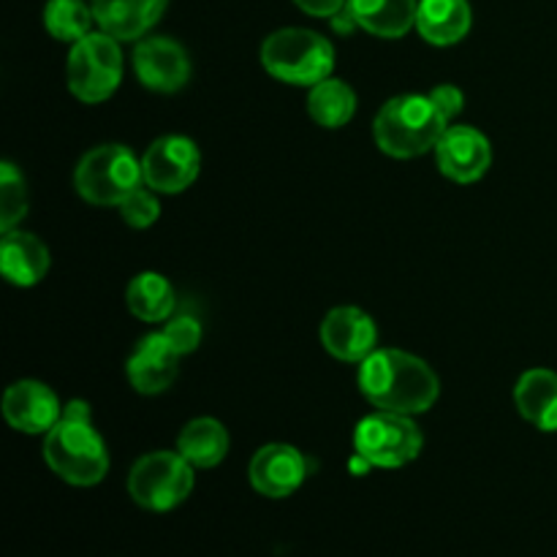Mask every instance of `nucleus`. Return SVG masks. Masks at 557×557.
<instances>
[{"label":"nucleus","instance_id":"1","mask_svg":"<svg viewBox=\"0 0 557 557\" xmlns=\"http://www.w3.org/2000/svg\"><path fill=\"white\" fill-rule=\"evenodd\" d=\"M359 389L379 411L424 413L438 400V375L424 359L400 348H375L359 368Z\"/></svg>","mask_w":557,"mask_h":557},{"label":"nucleus","instance_id":"2","mask_svg":"<svg viewBox=\"0 0 557 557\" xmlns=\"http://www.w3.org/2000/svg\"><path fill=\"white\" fill-rule=\"evenodd\" d=\"M449 120L438 112L430 96H397L375 114L373 136L381 152L392 158H417L435 150Z\"/></svg>","mask_w":557,"mask_h":557},{"label":"nucleus","instance_id":"3","mask_svg":"<svg viewBox=\"0 0 557 557\" xmlns=\"http://www.w3.org/2000/svg\"><path fill=\"white\" fill-rule=\"evenodd\" d=\"M261 65L286 85L313 87L332 76L335 47L315 30L283 27L261 44Z\"/></svg>","mask_w":557,"mask_h":557},{"label":"nucleus","instance_id":"4","mask_svg":"<svg viewBox=\"0 0 557 557\" xmlns=\"http://www.w3.org/2000/svg\"><path fill=\"white\" fill-rule=\"evenodd\" d=\"M44 460L63 482L74 487H92L109 471V451L90 419L65 417L54 424L44 441Z\"/></svg>","mask_w":557,"mask_h":557},{"label":"nucleus","instance_id":"5","mask_svg":"<svg viewBox=\"0 0 557 557\" xmlns=\"http://www.w3.org/2000/svg\"><path fill=\"white\" fill-rule=\"evenodd\" d=\"M145 183L141 161L123 145H101L76 163L74 185L79 196L98 207H120Z\"/></svg>","mask_w":557,"mask_h":557},{"label":"nucleus","instance_id":"6","mask_svg":"<svg viewBox=\"0 0 557 557\" xmlns=\"http://www.w3.org/2000/svg\"><path fill=\"white\" fill-rule=\"evenodd\" d=\"M69 87L79 101L101 103L112 96L123 82V52L120 41L103 30L87 33L85 38L71 47L69 65Z\"/></svg>","mask_w":557,"mask_h":557},{"label":"nucleus","instance_id":"7","mask_svg":"<svg viewBox=\"0 0 557 557\" xmlns=\"http://www.w3.org/2000/svg\"><path fill=\"white\" fill-rule=\"evenodd\" d=\"M194 466L180 451H152L128 473V495L147 511H172L194 490Z\"/></svg>","mask_w":557,"mask_h":557},{"label":"nucleus","instance_id":"8","mask_svg":"<svg viewBox=\"0 0 557 557\" xmlns=\"http://www.w3.org/2000/svg\"><path fill=\"white\" fill-rule=\"evenodd\" d=\"M422 430L406 413L379 411L364 417L354 433V449L373 468H403L422 451Z\"/></svg>","mask_w":557,"mask_h":557},{"label":"nucleus","instance_id":"9","mask_svg":"<svg viewBox=\"0 0 557 557\" xmlns=\"http://www.w3.org/2000/svg\"><path fill=\"white\" fill-rule=\"evenodd\" d=\"M199 147L188 136H161L141 158L145 185L158 194H180L199 177Z\"/></svg>","mask_w":557,"mask_h":557},{"label":"nucleus","instance_id":"10","mask_svg":"<svg viewBox=\"0 0 557 557\" xmlns=\"http://www.w3.org/2000/svg\"><path fill=\"white\" fill-rule=\"evenodd\" d=\"M134 71L150 90L174 92L190 79V58L183 44L169 36L139 38L134 49Z\"/></svg>","mask_w":557,"mask_h":557},{"label":"nucleus","instance_id":"11","mask_svg":"<svg viewBox=\"0 0 557 557\" xmlns=\"http://www.w3.org/2000/svg\"><path fill=\"white\" fill-rule=\"evenodd\" d=\"M375 343H379L375 321L351 305L330 310L321 321V346L341 362L362 364L375 351Z\"/></svg>","mask_w":557,"mask_h":557},{"label":"nucleus","instance_id":"12","mask_svg":"<svg viewBox=\"0 0 557 557\" xmlns=\"http://www.w3.org/2000/svg\"><path fill=\"white\" fill-rule=\"evenodd\" d=\"M435 158L446 177L468 185L487 174L490 163H493V147L482 131L468 128V125H449L444 139L435 147Z\"/></svg>","mask_w":557,"mask_h":557},{"label":"nucleus","instance_id":"13","mask_svg":"<svg viewBox=\"0 0 557 557\" xmlns=\"http://www.w3.org/2000/svg\"><path fill=\"white\" fill-rule=\"evenodd\" d=\"M3 417L20 433L41 435L63 419V408L58 395L41 381H16L3 395Z\"/></svg>","mask_w":557,"mask_h":557},{"label":"nucleus","instance_id":"14","mask_svg":"<svg viewBox=\"0 0 557 557\" xmlns=\"http://www.w3.org/2000/svg\"><path fill=\"white\" fill-rule=\"evenodd\" d=\"M250 484L264 498H288L308 476L305 457L288 444H267L250 460Z\"/></svg>","mask_w":557,"mask_h":557},{"label":"nucleus","instance_id":"15","mask_svg":"<svg viewBox=\"0 0 557 557\" xmlns=\"http://www.w3.org/2000/svg\"><path fill=\"white\" fill-rule=\"evenodd\" d=\"M177 359L180 354L169 346L163 332H152L136 346V351L128 357V364H125L131 386L139 395H161L177 379Z\"/></svg>","mask_w":557,"mask_h":557},{"label":"nucleus","instance_id":"16","mask_svg":"<svg viewBox=\"0 0 557 557\" xmlns=\"http://www.w3.org/2000/svg\"><path fill=\"white\" fill-rule=\"evenodd\" d=\"M96 25L117 41H139L163 16L169 0H90Z\"/></svg>","mask_w":557,"mask_h":557},{"label":"nucleus","instance_id":"17","mask_svg":"<svg viewBox=\"0 0 557 557\" xmlns=\"http://www.w3.org/2000/svg\"><path fill=\"white\" fill-rule=\"evenodd\" d=\"M0 270L14 286H36L49 272V250L38 237L27 232H3L0 243Z\"/></svg>","mask_w":557,"mask_h":557},{"label":"nucleus","instance_id":"18","mask_svg":"<svg viewBox=\"0 0 557 557\" xmlns=\"http://www.w3.org/2000/svg\"><path fill=\"white\" fill-rule=\"evenodd\" d=\"M357 27L379 38H403L417 27L419 0H348Z\"/></svg>","mask_w":557,"mask_h":557},{"label":"nucleus","instance_id":"19","mask_svg":"<svg viewBox=\"0 0 557 557\" xmlns=\"http://www.w3.org/2000/svg\"><path fill=\"white\" fill-rule=\"evenodd\" d=\"M471 3L468 0H419L417 30L435 47H451L471 30Z\"/></svg>","mask_w":557,"mask_h":557},{"label":"nucleus","instance_id":"20","mask_svg":"<svg viewBox=\"0 0 557 557\" xmlns=\"http://www.w3.org/2000/svg\"><path fill=\"white\" fill-rule=\"evenodd\" d=\"M515 403L522 419L544 433L557 430V373L553 370H528L515 386Z\"/></svg>","mask_w":557,"mask_h":557},{"label":"nucleus","instance_id":"21","mask_svg":"<svg viewBox=\"0 0 557 557\" xmlns=\"http://www.w3.org/2000/svg\"><path fill=\"white\" fill-rule=\"evenodd\" d=\"M177 451L194 468H215L228 455V433L218 419L201 417L185 424L177 438Z\"/></svg>","mask_w":557,"mask_h":557},{"label":"nucleus","instance_id":"22","mask_svg":"<svg viewBox=\"0 0 557 557\" xmlns=\"http://www.w3.org/2000/svg\"><path fill=\"white\" fill-rule=\"evenodd\" d=\"M125 302L136 319L158 324L174 313V288L158 272H139L125 288Z\"/></svg>","mask_w":557,"mask_h":557},{"label":"nucleus","instance_id":"23","mask_svg":"<svg viewBox=\"0 0 557 557\" xmlns=\"http://www.w3.org/2000/svg\"><path fill=\"white\" fill-rule=\"evenodd\" d=\"M308 112L324 128H343L357 112V92L341 79H324L310 87Z\"/></svg>","mask_w":557,"mask_h":557},{"label":"nucleus","instance_id":"24","mask_svg":"<svg viewBox=\"0 0 557 557\" xmlns=\"http://www.w3.org/2000/svg\"><path fill=\"white\" fill-rule=\"evenodd\" d=\"M92 22H96V14L85 0H49L44 5V25L58 41L76 44L87 33H92Z\"/></svg>","mask_w":557,"mask_h":557},{"label":"nucleus","instance_id":"25","mask_svg":"<svg viewBox=\"0 0 557 557\" xmlns=\"http://www.w3.org/2000/svg\"><path fill=\"white\" fill-rule=\"evenodd\" d=\"M27 212V190L25 180L16 172V166L3 163L0 166V228L11 232Z\"/></svg>","mask_w":557,"mask_h":557},{"label":"nucleus","instance_id":"26","mask_svg":"<svg viewBox=\"0 0 557 557\" xmlns=\"http://www.w3.org/2000/svg\"><path fill=\"white\" fill-rule=\"evenodd\" d=\"M120 215H123V221L128 223V226L147 228L158 221V215H161V205H158V199L150 190L139 188L120 205Z\"/></svg>","mask_w":557,"mask_h":557},{"label":"nucleus","instance_id":"27","mask_svg":"<svg viewBox=\"0 0 557 557\" xmlns=\"http://www.w3.org/2000/svg\"><path fill=\"white\" fill-rule=\"evenodd\" d=\"M161 332L169 341V346H172L180 357L196 351L201 343V324L196 319H190V315H180V319L166 321V326H163Z\"/></svg>","mask_w":557,"mask_h":557},{"label":"nucleus","instance_id":"28","mask_svg":"<svg viewBox=\"0 0 557 557\" xmlns=\"http://www.w3.org/2000/svg\"><path fill=\"white\" fill-rule=\"evenodd\" d=\"M430 98H433V103L438 107V112L444 114L449 123H451V117H455V114L462 112V101H466L462 90H460V87H455V85H438L433 92H430Z\"/></svg>","mask_w":557,"mask_h":557},{"label":"nucleus","instance_id":"29","mask_svg":"<svg viewBox=\"0 0 557 557\" xmlns=\"http://www.w3.org/2000/svg\"><path fill=\"white\" fill-rule=\"evenodd\" d=\"M305 14L310 16H324V20H332L335 14H341L346 9L348 0H294Z\"/></svg>","mask_w":557,"mask_h":557}]
</instances>
